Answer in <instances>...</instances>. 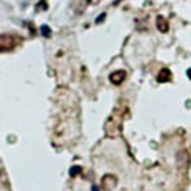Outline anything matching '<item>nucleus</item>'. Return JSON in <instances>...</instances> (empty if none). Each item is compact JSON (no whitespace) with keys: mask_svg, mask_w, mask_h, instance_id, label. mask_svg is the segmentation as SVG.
<instances>
[{"mask_svg":"<svg viewBox=\"0 0 191 191\" xmlns=\"http://www.w3.org/2000/svg\"><path fill=\"white\" fill-rule=\"evenodd\" d=\"M17 44H19V38L16 35H10V33L0 35V52H10Z\"/></svg>","mask_w":191,"mask_h":191,"instance_id":"f257e3e1","label":"nucleus"},{"mask_svg":"<svg viewBox=\"0 0 191 191\" xmlns=\"http://www.w3.org/2000/svg\"><path fill=\"white\" fill-rule=\"evenodd\" d=\"M105 17H107V14H105V13H102V14L99 16L97 19H95V24H102V22L105 21Z\"/></svg>","mask_w":191,"mask_h":191,"instance_id":"1a4fd4ad","label":"nucleus"},{"mask_svg":"<svg viewBox=\"0 0 191 191\" xmlns=\"http://www.w3.org/2000/svg\"><path fill=\"white\" fill-rule=\"evenodd\" d=\"M86 2H88V3H97L99 0H86Z\"/></svg>","mask_w":191,"mask_h":191,"instance_id":"ddd939ff","label":"nucleus"},{"mask_svg":"<svg viewBox=\"0 0 191 191\" xmlns=\"http://www.w3.org/2000/svg\"><path fill=\"white\" fill-rule=\"evenodd\" d=\"M157 28L160 30L161 33H166V31L169 30V24H168V21L163 16H158L157 17Z\"/></svg>","mask_w":191,"mask_h":191,"instance_id":"423d86ee","label":"nucleus"},{"mask_svg":"<svg viewBox=\"0 0 191 191\" xmlns=\"http://www.w3.org/2000/svg\"><path fill=\"white\" fill-rule=\"evenodd\" d=\"M91 191H100V190H99L97 185H93V186H91Z\"/></svg>","mask_w":191,"mask_h":191,"instance_id":"9b49d317","label":"nucleus"},{"mask_svg":"<svg viewBox=\"0 0 191 191\" xmlns=\"http://www.w3.org/2000/svg\"><path fill=\"white\" fill-rule=\"evenodd\" d=\"M125 77H127V72L125 71H115V72H111L110 74V81L113 85H121L122 81L125 80Z\"/></svg>","mask_w":191,"mask_h":191,"instance_id":"20e7f679","label":"nucleus"},{"mask_svg":"<svg viewBox=\"0 0 191 191\" xmlns=\"http://www.w3.org/2000/svg\"><path fill=\"white\" fill-rule=\"evenodd\" d=\"M190 161H191V157H190L188 151H180L177 154V165H179L180 169H188Z\"/></svg>","mask_w":191,"mask_h":191,"instance_id":"7ed1b4c3","label":"nucleus"},{"mask_svg":"<svg viewBox=\"0 0 191 191\" xmlns=\"http://www.w3.org/2000/svg\"><path fill=\"white\" fill-rule=\"evenodd\" d=\"M186 75H188V79L191 80V67H190V69H188V71H186Z\"/></svg>","mask_w":191,"mask_h":191,"instance_id":"f8f14e48","label":"nucleus"},{"mask_svg":"<svg viewBox=\"0 0 191 191\" xmlns=\"http://www.w3.org/2000/svg\"><path fill=\"white\" fill-rule=\"evenodd\" d=\"M81 172H83V168H81V166H72L69 169V175L71 177H77V175H80Z\"/></svg>","mask_w":191,"mask_h":191,"instance_id":"0eeeda50","label":"nucleus"},{"mask_svg":"<svg viewBox=\"0 0 191 191\" xmlns=\"http://www.w3.org/2000/svg\"><path fill=\"white\" fill-rule=\"evenodd\" d=\"M38 10H47V2H45V0H42L38 5Z\"/></svg>","mask_w":191,"mask_h":191,"instance_id":"9d476101","label":"nucleus"},{"mask_svg":"<svg viewBox=\"0 0 191 191\" xmlns=\"http://www.w3.org/2000/svg\"><path fill=\"white\" fill-rule=\"evenodd\" d=\"M171 79H172V74H171V71L168 69V67L161 69L160 72H158V75H157V81H158V83H166V81H171Z\"/></svg>","mask_w":191,"mask_h":191,"instance_id":"39448f33","label":"nucleus"},{"mask_svg":"<svg viewBox=\"0 0 191 191\" xmlns=\"http://www.w3.org/2000/svg\"><path fill=\"white\" fill-rule=\"evenodd\" d=\"M41 35H42L44 38H50V36H52V30H50V27H47V25H41Z\"/></svg>","mask_w":191,"mask_h":191,"instance_id":"6e6552de","label":"nucleus"},{"mask_svg":"<svg viewBox=\"0 0 191 191\" xmlns=\"http://www.w3.org/2000/svg\"><path fill=\"white\" fill-rule=\"evenodd\" d=\"M117 185V177L115 174H105L102 177V182H100V186L103 191H111L115 190Z\"/></svg>","mask_w":191,"mask_h":191,"instance_id":"f03ea898","label":"nucleus"}]
</instances>
